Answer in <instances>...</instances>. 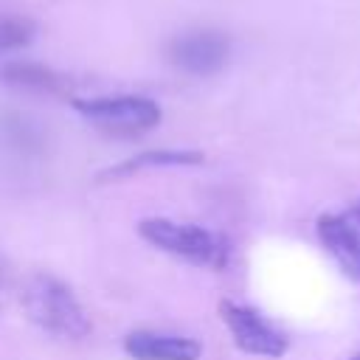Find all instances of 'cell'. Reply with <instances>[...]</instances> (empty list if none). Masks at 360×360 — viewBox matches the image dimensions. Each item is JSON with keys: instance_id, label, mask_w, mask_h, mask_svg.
Masks as SVG:
<instances>
[{"instance_id": "1", "label": "cell", "mask_w": 360, "mask_h": 360, "mask_svg": "<svg viewBox=\"0 0 360 360\" xmlns=\"http://www.w3.org/2000/svg\"><path fill=\"white\" fill-rule=\"evenodd\" d=\"M20 301H22L25 315L48 335L82 340L93 329L87 309L79 304V298L70 292V287L53 276H45V273L31 276L22 287Z\"/></svg>"}, {"instance_id": "2", "label": "cell", "mask_w": 360, "mask_h": 360, "mask_svg": "<svg viewBox=\"0 0 360 360\" xmlns=\"http://www.w3.org/2000/svg\"><path fill=\"white\" fill-rule=\"evenodd\" d=\"M138 233L160 248L169 256H177L188 264L197 267H211V270H222L231 259V245L222 233H214L208 228L200 225H188V222H174L166 217H152L143 219L138 225Z\"/></svg>"}, {"instance_id": "3", "label": "cell", "mask_w": 360, "mask_h": 360, "mask_svg": "<svg viewBox=\"0 0 360 360\" xmlns=\"http://www.w3.org/2000/svg\"><path fill=\"white\" fill-rule=\"evenodd\" d=\"M73 107L82 118L96 124L110 135H143L160 124L158 101L146 96H96L73 98Z\"/></svg>"}, {"instance_id": "4", "label": "cell", "mask_w": 360, "mask_h": 360, "mask_svg": "<svg viewBox=\"0 0 360 360\" xmlns=\"http://www.w3.org/2000/svg\"><path fill=\"white\" fill-rule=\"evenodd\" d=\"M219 318L231 332V340L245 354L256 357H281L290 346L284 332H278L262 312L236 301H219Z\"/></svg>"}, {"instance_id": "5", "label": "cell", "mask_w": 360, "mask_h": 360, "mask_svg": "<svg viewBox=\"0 0 360 360\" xmlns=\"http://www.w3.org/2000/svg\"><path fill=\"white\" fill-rule=\"evenodd\" d=\"M231 59V39L217 28L183 31L169 42V62L188 76H214Z\"/></svg>"}, {"instance_id": "6", "label": "cell", "mask_w": 360, "mask_h": 360, "mask_svg": "<svg viewBox=\"0 0 360 360\" xmlns=\"http://www.w3.org/2000/svg\"><path fill=\"white\" fill-rule=\"evenodd\" d=\"M315 228L321 245L340 264V270L360 281V200L338 214H321Z\"/></svg>"}, {"instance_id": "7", "label": "cell", "mask_w": 360, "mask_h": 360, "mask_svg": "<svg viewBox=\"0 0 360 360\" xmlns=\"http://www.w3.org/2000/svg\"><path fill=\"white\" fill-rule=\"evenodd\" d=\"M124 352L132 360H197L202 346L183 335L135 329L124 338Z\"/></svg>"}, {"instance_id": "8", "label": "cell", "mask_w": 360, "mask_h": 360, "mask_svg": "<svg viewBox=\"0 0 360 360\" xmlns=\"http://www.w3.org/2000/svg\"><path fill=\"white\" fill-rule=\"evenodd\" d=\"M202 160H205V155L202 152H191V149L143 152V155H135L132 160H124L118 166H110L107 172L98 174V180H121V177H129L132 172H143V169H155V166H197Z\"/></svg>"}, {"instance_id": "9", "label": "cell", "mask_w": 360, "mask_h": 360, "mask_svg": "<svg viewBox=\"0 0 360 360\" xmlns=\"http://www.w3.org/2000/svg\"><path fill=\"white\" fill-rule=\"evenodd\" d=\"M0 79L6 84L34 90V93H59L65 87V79L59 73L37 62H8L0 68Z\"/></svg>"}, {"instance_id": "10", "label": "cell", "mask_w": 360, "mask_h": 360, "mask_svg": "<svg viewBox=\"0 0 360 360\" xmlns=\"http://www.w3.org/2000/svg\"><path fill=\"white\" fill-rule=\"evenodd\" d=\"M37 37V22L25 14H0V53L20 51Z\"/></svg>"}, {"instance_id": "11", "label": "cell", "mask_w": 360, "mask_h": 360, "mask_svg": "<svg viewBox=\"0 0 360 360\" xmlns=\"http://www.w3.org/2000/svg\"><path fill=\"white\" fill-rule=\"evenodd\" d=\"M6 278H8V262H6L3 253H0V287L6 284Z\"/></svg>"}, {"instance_id": "12", "label": "cell", "mask_w": 360, "mask_h": 360, "mask_svg": "<svg viewBox=\"0 0 360 360\" xmlns=\"http://www.w3.org/2000/svg\"><path fill=\"white\" fill-rule=\"evenodd\" d=\"M352 360H360V354H354V357H352Z\"/></svg>"}]
</instances>
